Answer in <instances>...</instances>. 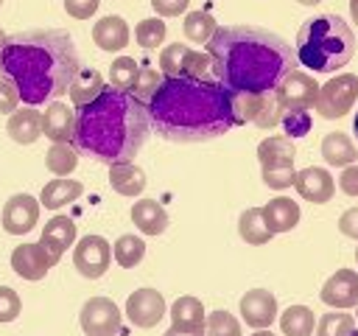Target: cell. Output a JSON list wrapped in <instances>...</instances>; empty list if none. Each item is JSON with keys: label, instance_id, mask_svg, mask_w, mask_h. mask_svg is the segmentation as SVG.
<instances>
[{"label": "cell", "instance_id": "12", "mask_svg": "<svg viewBox=\"0 0 358 336\" xmlns=\"http://www.w3.org/2000/svg\"><path fill=\"white\" fill-rule=\"evenodd\" d=\"M39 199H34L31 193H14L6 204H3V230L8 235H25L36 227L39 221Z\"/></svg>", "mask_w": 358, "mask_h": 336}, {"label": "cell", "instance_id": "28", "mask_svg": "<svg viewBox=\"0 0 358 336\" xmlns=\"http://www.w3.org/2000/svg\"><path fill=\"white\" fill-rule=\"evenodd\" d=\"M171 322L179 330H204V305L196 297H179L171 305Z\"/></svg>", "mask_w": 358, "mask_h": 336}, {"label": "cell", "instance_id": "29", "mask_svg": "<svg viewBox=\"0 0 358 336\" xmlns=\"http://www.w3.org/2000/svg\"><path fill=\"white\" fill-rule=\"evenodd\" d=\"M103 87H106V84H103V76L90 67V70H78L67 90H70L73 104H76V106H84V104L95 101V98L103 92Z\"/></svg>", "mask_w": 358, "mask_h": 336}, {"label": "cell", "instance_id": "39", "mask_svg": "<svg viewBox=\"0 0 358 336\" xmlns=\"http://www.w3.org/2000/svg\"><path fill=\"white\" fill-rule=\"evenodd\" d=\"M159 81H162V73H157V70H151V67H140L137 70V78H134V84H131V95L143 104V101H148L151 95H154V90L159 87Z\"/></svg>", "mask_w": 358, "mask_h": 336}, {"label": "cell", "instance_id": "55", "mask_svg": "<svg viewBox=\"0 0 358 336\" xmlns=\"http://www.w3.org/2000/svg\"><path fill=\"white\" fill-rule=\"evenodd\" d=\"M0 6H3V0H0Z\"/></svg>", "mask_w": 358, "mask_h": 336}, {"label": "cell", "instance_id": "3", "mask_svg": "<svg viewBox=\"0 0 358 336\" xmlns=\"http://www.w3.org/2000/svg\"><path fill=\"white\" fill-rule=\"evenodd\" d=\"M0 73L14 81L25 106L56 101L78 73V50L67 31H20L6 36Z\"/></svg>", "mask_w": 358, "mask_h": 336}, {"label": "cell", "instance_id": "44", "mask_svg": "<svg viewBox=\"0 0 358 336\" xmlns=\"http://www.w3.org/2000/svg\"><path fill=\"white\" fill-rule=\"evenodd\" d=\"M280 123L288 129V137H294V134H308V129H310V120H308L305 112H285Z\"/></svg>", "mask_w": 358, "mask_h": 336}, {"label": "cell", "instance_id": "36", "mask_svg": "<svg viewBox=\"0 0 358 336\" xmlns=\"http://www.w3.org/2000/svg\"><path fill=\"white\" fill-rule=\"evenodd\" d=\"M165 22L159 20V17H148V20H140L137 22V28H134V39H137V45L140 48H145V50H154V48H159L162 42H165Z\"/></svg>", "mask_w": 358, "mask_h": 336}, {"label": "cell", "instance_id": "31", "mask_svg": "<svg viewBox=\"0 0 358 336\" xmlns=\"http://www.w3.org/2000/svg\"><path fill=\"white\" fill-rule=\"evenodd\" d=\"M316 325V316L308 305H291L280 314V330L285 336H310Z\"/></svg>", "mask_w": 358, "mask_h": 336}, {"label": "cell", "instance_id": "34", "mask_svg": "<svg viewBox=\"0 0 358 336\" xmlns=\"http://www.w3.org/2000/svg\"><path fill=\"white\" fill-rule=\"evenodd\" d=\"M112 255H115L117 266L134 269V266L143 260V255H145V244H143L140 235H120V238L115 241V246H112Z\"/></svg>", "mask_w": 358, "mask_h": 336}, {"label": "cell", "instance_id": "27", "mask_svg": "<svg viewBox=\"0 0 358 336\" xmlns=\"http://www.w3.org/2000/svg\"><path fill=\"white\" fill-rule=\"evenodd\" d=\"M322 157H324V162H330L336 168H344V165L355 162L358 148H355V143L344 132H330L322 140Z\"/></svg>", "mask_w": 358, "mask_h": 336}, {"label": "cell", "instance_id": "6", "mask_svg": "<svg viewBox=\"0 0 358 336\" xmlns=\"http://www.w3.org/2000/svg\"><path fill=\"white\" fill-rule=\"evenodd\" d=\"M232 115L235 126L255 123L260 129H274L280 126L285 109L280 106L274 92H232Z\"/></svg>", "mask_w": 358, "mask_h": 336}, {"label": "cell", "instance_id": "16", "mask_svg": "<svg viewBox=\"0 0 358 336\" xmlns=\"http://www.w3.org/2000/svg\"><path fill=\"white\" fill-rule=\"evenodd\" d=\"M76 241V221L70 216H53L45 227H42V235H39V244L42 249L50 255L53 266L62 260V255L73 246Z\"/></svg>", "mask_w": 358, "mask_h": 336}, {"label": "cell", "instance_id": "5", "mask_svg": "<svg viewBox=\"0 0 358 336\" xmlns=\"http://www.w3.org/2000/svg\"><path fill=\"white\" fill-rule=\"evenodd\" d=\"M296 62L313 73H333L350 64L355 53V34L336 14H319L302 22L296 34Z\"/></svg>", "mask_w": 358, "mask_h": 336}, {"label": "cell", "instance_id": "15", "mask_svg": "<svg viewBox=\"0 0 358 336\" xmlns=\"http://www.w3.org/2000/svg\"><path fill=\"white\" fill-rule=\"evenodd\" d=\"M294 188H296V193H299L305 202H313V204H324V202H330L333 193H336L333 176H330L324 168H316V165L296 171Z\"/></svg>", "mask_w": 358, "mask_h": 336}, {"label": "cell", "instance_id": "35", "mask_svg": "<svg viewBox=\"0 0 358 336\" xmlns=\"http://www.w3.org/2000/svg\"><path fill=\"white\" fill-rule=\"evenodd\" d=\"M316 336H355V319L347 311H330L319 316Z\"/></svg>", "mask_w": 358, "mask_h": 336}, {"label": "cell", "instance_id": "46", "mask_svg": "<svg viewBox=\"0 0 358 336\" xmlns=\"http://www.w3.org/2000/svg\"><path fill=\"white\" fill-rule=\"evenodd\" d=\"M338 188H341L347 196H358V165H355V162L344 165V171H341V176H338Z\"/></svg>", "mask_w": 358, "mask_h": 336}, {"label": "cell", "instance_id": "50", "mask_svg": "<svg viewBox=\"0 0 358 336\" xmlns=\"http://www.w3.org/2000/svg\"><path fill=\"white\" fill-rule=\"evenodd\" d=\"M252 336H274V333H271V330H266V328H260V330H255Z\"/></svg>", "mask_w": 358, "mask_h": 336}, {"label": "cell", "instance_id": "25", "mask_svg": "<svg viewBox=\"0 0 358 336\" xmlns=\"http://www.w3.org/2000/svg\"><path fill=\"white\" fill-rule=\"evenodd\" d=\"M81 193H84V185H81V182L67 179V176H56V179H50V182L42 188L39 204L48 207V210H59V207L76 202Z\"/></svg>", "mask_w": 358, "mask_h": 336}, {"label": "cell", "instance_id": "11", "mask_svg": "<svg viewBox=\"0 0 358 336\" xmlns=\"http://www.w3.org/2000/svg\"><path fill=\"white\" fill-rule=\"evenodd\" d=\"M81 330L87 336H117L120 330V308L109 297H90L78 314Z\"/></svg>", "mask_w": 358, "mask_h": 336}, {"label": "cell", "instance_id": "47", "mask_svg": "<svg viewBox=\"0 0 358 336\" xmlns=\"http://www.w3.org/2000/svg\"><path fill=\"white\" fill-rule=\"evenodd\" d=\"M338 232L358 241V207H350V210L341 213V218H338Z\"/></svg>", "mask_w": 358, "mask_h": 336}, {"label": "cell", "instance_id": "20", "mask_svg": "<svg viewBox=\"0 0 358 336\" xmlns=\"http://www.w3.org/2000/svg\"><path fill=\"white\" fill-rule=\"evenodd\" d=\"M260 213H263V221H266V227H268L271 235L288 232V230H294L296 221H299V204H296L294 199H288V196H274V199H268V202L260 207Z\"/></svg>", "mask_w": 358, "mask_h": 336}, {"label": "cell", "instance_id": "30", "mask_svg": "<svg viewBox=\"0 0 358 336\" xmlns=\"http://www.w3.org/2000/svg\"><path fill=\"white\" fill-rule=\"evenodd\" d=\"M238 235H241L246 244H252V246L268 244V241L274 238V235L268 232L266 221H263L260 207H249V210H243V213H241V218H238Z\"/></svg>", "mask_w": 358, "mask_h": 336}, {"label": "cell", "instance_id": "18", "mask_svg": "<svg viewBox=\"0 0 358 336\" xmlns=\"http://www.w3.org/2000/svg\"><path fill=\"white\" fill-rule=\"evenodd\" d=\"M53 266L50 255L42 249V244H20L11 252V269L22 277V280H42L48 274V269Z\"/></svg>", "mask_w": 358, "mask_h": 336}, {"label": "cell", "instance_id": "48", "mask_svg": "<svg viewBox=\"0 0 358 336\" xmlns=\"http://www.w3.org/2000/svg\"><path fill=\"white\" fill-rule=\"evenodd\" d=\"M162 336H204V330H179V328H168Z\"/></svg>", "mask_w": 358, "mask_h": 336}, {"label": "cell", "instance_id": "13", "mask_svg": "<svg viewBox=\"0 0 358 336\" xmlns=\"http://www.w3.org/2000/svg\"><path fill=\"white\" fill-rule=\"evenodd\" d=\"M126 316L137 328H154L165 316V300L157 288H137L126 300Z\"/></svg>", "mask_w": 358, "mask_h": 336}, {"label": "cell", "instance_id": "53", "mask_svg": "<svg viewBox=\"0 0 358 336\" xmlns=\"http://www.w3.org/2000/svg\"><path fill=\"white\" fill-rule=\"evenodd\" d=\"M352 129H355V137H358V112H355V123H352Z\"/></svg>", "mask_w": 358, "mask_h": 336}, {"label": "cell", "instance_id": "52", "mask_svg": "<svg viewBox=\"0 0 358 336\" xmlns=\"http://www.w3.org/2000/svg\"><path fill=\"white\" fill-rule=\"evenodd\" d=\"M3 45H6V34L0 31V50H3Z\"/></svg>", "mask_w": 358, "mask_h": 336}, {"label": "cell", "instance_id": "37", "mask_svg": "<svg viewBox=\"0 0 358 336\" xmlns=\"http://www.w3.org/2000/svg\"><path fill=\"white\" fill-rule=\"evenodd\" d=\"M137 70H140V64H137L131 56H117V59L109 64L112 87H115V90L129 92V90H131V84H134V78H137Z\"/></svg>", "mask_w": 358, "mask_h": 336}, {"label": "cell", "instance_id": "33", "mask_svg": "<svg viewBox=\"0 0 358 336\" xmlns=\"http://www.w3.org/2000/svg\"><path fill=\"white\" fill-rule=\"evenodd\" d=\"M45 165H48L50 174H56V176H67V174H73L76 165H78V151H76L70 143H56V146L48 148V154H45Z\"/></svg>", "mask_w": 358, "mask_h": 336}, {"label": "cell", "instance_id": "38", "mask_svg": "<svg viewBox=\"0 0 358 336\" xmlns=\"http://www.w3.org/2000/svg\"><path fill=\"white\" fill-rule=\"evenodd\" d=\"M204 336H241V322L229 311H213L204 316Z\"/></svg>", "mask_w": 358, "mask_h": 336}, {"label": "cell", "instance_id": "41", "mask_svg": "<svg viewBox=\"0 0 358 336\" xmlns=\"http://www.w3.org/2000/svg\"><path fill=\"white\" fill-rule=\"evenodd\" d=\"M294 176L296 171L294 168H263V182L274 190H285L294 185Z\"/></svg>", "mask_w": 358, "mask_h": 336}, {"label": "cell", "instance_id": "21", "mask_svg": "<svg viewBox=\"0 0 358 336\" xmlns=\"http://www.w3.org/2000/svg\"><path fill=\"white\" fill-rule=\"evenodd\" d=\"M92 42L106 50V53H117L129 45V25L123 17L117 14H109V17H101L92 28Z\"/></svg>", "mask_w": 358, "mask_h": 336}, {"label": "cell", "instance_id": "8", "mask_svg": "<svg viewBox=\"0 0 358 336\" xmlns=\"http://www.w3.org/2000/svg\"><path fill=\"white\" fill-rule=\"evenodd\" d=\"M280 106L285 112H308L313 109L316 104V95H319V81L302 70H291L274 90Z\"/></svg>", "mask_w": 358, "mask_h": 336}, {"label": "cell", "instance_id": "54", "mask_svg": "<svg viewBox=\"0 0 358 336\" xmlns=\"http://www.w3.org/2000/svg\"><path fill=\"white\" fill-rule=\"evenodd\" d=\"M355 260H358V249H355Z\"/></svg>", "mask_w": 358, "mask_h": 336}, {"label": "cell", "instance_id": "49", "mask_svg": "<svg viewBox=\"0 0 358 336\" xmlns=\"http://www.w3.org/2000/svg\"><path fill=\"white\" fill-rule=\"evenodd\" d=\"M350 14H352V20L358 25V0H350Z\"/></svg>", "mask_w": 358, "mask_h": 336}, {"label": "cell", "instance_id": "26", "mask_svg": "<svg viewBox=\"0 0 358 336\" xmlns=\"http://www.w3.org/2000/svg\"><path fill=\"white\" fill-rule=\"evenodd\" d=\"M109 185L120 196H140L145 190V171L134 162H115L109 168Z\"/></svg>", "mask_w": 358, "mask_h": 336}, {"label": "cell", "instance_id": "23", "mask_svg": "<svg viewBox=\"0 0 358 336\" xmlns=\"http://www.w3.org/2000/svg\"><path fill=\"white\" fill-rule=\"evenodd\" d=\"M294 157H296V146L291 137L282 134L266 137L257 146V160L263 168H294Z\"/></svg>", "mask_w": 358, "mask_h": 336}, {"label": "cell", "instance_id": "9", "mask_svg": "<svg viewBox=\"0 0 358 336\" xmlns=\"http://www.w3.org/2000/svg\"><path fill=\"white\" fill-rule=\"evenodd\" d=\"M210 56L190 50L182 42L165 45L159 53V73L162 76H190V78H207Z\"/></svg>", "mask_w": 358, "mask_h": 336}, {"label": "cell", "instance_id": "32", "mask_svg": "<svg viewBox=\"0 0 358 336\" xmlns=\"http://www.w3.org/2000/svg\"><path fill=\"white\" fill-rule=\"evenodd\" d=\"M215 17L210 14V11H204V8H199V11H190L187 17H185V25H182V31H185V36L190 39V42H196V45H207L210 42V36L215 34Z\"/></svg>", "mask_w": 358, "mask_h": 336}, {"label": "cell", "instance_id": "1", "mask_svg": "<svg viewBox=\"0 0 358 336\" xmlns=\"http://www.w3.org/2000/svg\"><path fill=\"white\" fill-rule=\"evenodd\" d=\"M210 67L229 92H274L277 84L296 70L291 45L255 25H221L207 42Z\"/></svg>", "mask_w": 358, "mask_h": 336}, {"label": "cell", "instance_id": "42", "mask_svg": "<svg viewBox=\"0 0 358 336\" xmlns=\"http://www.w3.org/2000/svg\"><path fill=\"white\" fill-rule=\"evenodd\" d=\"M14 109H20V92L14 87L11 78H0V115H11Z\"/></svg>", "mask_w": 358, "mask_h": 336}, {"label": "cell", "instance_id": "22", "mask_svg": "<svg viewBox=\"0 0 358 336\" xmlns=\"http://www.w3.org/2000/svg\"><path fill=\"white\" fill-rule=\"evenodd\" d=\"M8 137L20 146H31L39 140L42 134V112H36L34 106H22V109H14L11 118H8Z\"/></svg>", "mask_w": 358, "mask_h": 336}, {"label": "cell", "instance_id": "24", "mask_svg": "<svg viewBox=\"0 0 358 336\" xmlns=\"http://www.w3.org/2000/svg\"><path fill=\"white\" fill-rule=\"evenodd\" d=\"M131 221L143 235H162L168 227V213L157 199H140L131 207Z\"/></svg>", "mask_w": 358, "mask_h": 336}, {"label": "cell", "instance_id": "7", "mask_svg": "<svg viewBox=\"0 0 358 336\" xmlns=\"http://www.w3.org/2000/svg\"><path fill=\"white\" fill-rule=\"evenodd\" d=\"M355 101H358V76L341 73V76L330 78L324 87H319V95H316L313 109L322 118L336 120V118H344L352 109Z\"/></svg>", "mask_w": 358, "mask_h": 336}, {"label": "cell", "instance_id": "19", "mask_svg": "<svg viewBox=\"0 0 358 336\" xmlns=\"http://www.w3.org/2000/svg\"><path fill=\"white\" fill-rule=\"evenodd\" d=\"M73 132H76V115L70 104L50 101L48 109L42 112V134H48L53 143H73Z\"/></svg>", "mask_w": 358, "mask_h": 336}, {"label": "cell", "instance_id": "2", "mask_svg": "<svg viewBox=\"0 0 358 336\" xmlns=\"http://www.w3.org/2000/svg\"><path fill=\"white\" fill-rule=\"evenodd\" d=\"M145 112L151 126L176 143L213 140L235 126L232 92L215 78L162 76Z\"/></svg>", "mask_w": 358, "mask_h": 336}, {"label": "cell", "instance_id": "40", "mask_svg": "<svg viewBox=\"0 0 358 336\" xmlns=\"http://www.w3.org/2000/svg\"><path fill=\"white\" fill-rule=\"evenodd\" d=\"M22 311V302H20V294L8 286H0V322H14Z\"/></svg>", "mask_w": 358, "mask_h": 336}, {"label": "cell", "instance_id": "43", "mask_svg": "<svg viewBox=\"0 0 358 336\" xmlns=\"http://www.w3.org/2000/svg\"><path fill=\"white\" fill-rule=\"evenodd\" d=\"M101 0H64V11L76 20H90L98 11Z\"/></svg>", "mask_w": 358, "mask_h": 336}, {"label": "cell", "instance_id": "17", "mask_svg": "<svg viewBox=\"0 0 358 336\" xmlns=\"http://www.w3.org/2000/svg\"><path fill=\"white\" fill-rule=\"evenodd\" d=\"M241 316L252 328H268L277 319V300L266 288H252L241 297Z\"/></svg>", "mask_w": 358, "mask_h": 336}, {"label": "cell", "instance_id": "14", "mask_svg": "<svg viewBox=\"0 0 358 336\" xmlns=\"http://www.w3.org/2000/svg\"><path fill=\"white\" fill-rule=\"evenodd\" d=\"M322 302L330 308H352L358 305V272L352 269H338L336 274H330L322 286Z\"/></svg>", "mask_w": 358, "mask_h": 336}, {"label": "cell", "instance_id": "45", "mask_svg": "<svg viewBox=\"0 0 358 336\" xmlns=\"http://www.w3.org/2000/svg\"><path fill=\"white\" fill-rule=\"evenodd\" d=\"M187 6H190V0H151V8L159 17H179Z\"/></svg>", "mask_w": 358, "mask_h": 336}, {"label": "cell", "instance_id": "4", "mask_svg": "<svg viewBox=\"0 0 358 336\" xmlns=\"http://www.w3.org/2000/svg\"><path fill=\"white\" fill-rule=\"evenodd\" d=\"M148 129V112L131 92L103 87L95 101L78 106L73 146L76 151L106 165L131 162L145 146Z\"/></svg>", "mask_w": 358, "mask_h": 336}, {"label": "cell", "instance_id": "10", "mask_svg": "<svg viewBox=\"0 0 358 336\" xmlns=\"http://www.w3.org/2000/svg\"><path fill=\"white\" fill-rule=\"evenodd\" d=\"M73 263H76V272L87 280H98L106 274L109 263H112V246L106 238L101 235H84L76 249H73Z\"/></svg>", "mask_w": 358, "mask_h": 336}, {"label": "cell", "instance_id": "51", "mask_svg": "<svg viewBox=\"0 0 358 336\" xmlns=\"http://www.w3.org/2000/svg\"><path fill=\"white\" fill-rule=\"evenodd\" d=\"M296 3H302V6H316V3H322V0H296Z\"/></svg>", "mask_w": 358, "mask_h": 336}]
</instances>
